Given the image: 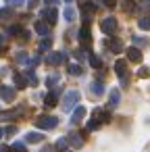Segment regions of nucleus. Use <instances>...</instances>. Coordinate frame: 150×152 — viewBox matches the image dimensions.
Here are the masks:
<instances>
[{
  "instance_id": "obj_32",
  "label": "nucleus",
  "mask_w": 150,
  "mask_h": 152,
  "mask_svg": "<svg viewBox=\"0 0 150 152\" xmlns=\"http://www.w3.org/2000/svg\"><path fill=\"white\" fill-rule=\"evenodd\" d=\"M133 44H135V46H140V48H142V46H146V44H148V42H146V40H144V38H138V36H133Z\"/></svg>"
},
{
  "instance_id": "obj_38",
  "label": "nucleus",
  "mask_w": 150,
  "mask_h": 152,
  "mask_svg": "<svg viewBox=\"0 0 150 152\" xmlns=\"http://www.w3.org/2000/svg\"><path fill=\"white\" fill-rule=\"evenodd\" d=\"M102 2H104L106 7H115V4H117V0H102Z\"/></svg>"
},
{
  "instance_id": "obj_2",
  "label": "nucleus",
  "mask_w": 150,
  "mask_h": 152,
  "mask_svg": "<svg viewBox=\"0 0 150 152\" xmlns=\"http://www.w3.org/2000/svg\"><path fill=\"white\" fill-rule=\"evenodd\" d=\"M56 123H59V119L52 117V115H42V117L36 119V127L38 129H54Z\"/></svg>"
},
{
  "instance_id": "obj_22",
  "label": "nucleus",
  "mask_w": 150,
  "mask_h": 152,
  "mask_svg": "<svg viewBox=\"0 0 150 152\" xmlns=\"http://www.w3.org/2000/svg\"><path fill=\"white\" fill-rule=\"evenodd\" d=\"M15 61H17L19 65H27V61H29V54H27V52H17Z\"/></svg>"
},
{
  "instance_id": "obj_29",
  "label": "nucleus",
  "mask_w": 150,
  "mask_h": 152,
  "mask_svg": "<svg viewBox=\"0 0 150 152\" xmlns=\"http://www.w3.org/2000/svg\"><path fill=\"white\" fill-rule=\"evenodd\" d=\"M11 148H13V152H25V144L23 142H15Z\"/></svg>"
},
{
  "instance_id": "obj_13",
  "label": "nucleus",
  "mask_w": 150,
  "mask_h": 152,
  "mask_svg": "<svg viewBox=\"0 0 150 152\" xmlns=\"http://www.w3.org/2000/svg\"><path fill=\"white\" fill-rule=\"evenodd\" d=\"M94 121H102V123H108V121H110V113L96 108V110H94Z\"/></svg>"
},
{
  "instance_id": "obj_41",
  "label": "nucleus",
  "mask_w": 150,
  "mask_h": 152,
  "mask_svg": "<svg viewBox=\"0 0 150 152\" xmlns=\"http://www.w3.org/2000/svg\"><path fill=\"white\" fill-rule=\"evenodd\" d=\"M46 2H48V4H52V7H54V4H56V2H59V0H46Z\"/></svg>"
},
{
  "instance_id": "obj_24",
  "label": "nucleus",
  "mask_w": 150,
  "mask_h": 152,
  "mask_svg": "<svg viewBox=\"0 0 150 152\" xmlns=\"http://www.w3.org/2000/svg\"><path fill=\"white\" fill-rule=\"evenodd\" d=\"M138 25H140V29L148 31V29H150V17H142V19L138 21Z\"/></svg>"
},
{
  "instance_id": "obj_44",
  "label": "nucleus",
  "mask_w": 150,
  "mask_h": 152,
  "mask_svg": "<svg viewBox=\"0 0 150 152\" xmlns=\"http://www.w3.org/2000/svg\"><path fill=\"white\" fill-rule=\"evenodd\" d=\"M65 2H73V0H65Z\"/></svg>"
},
{
  "instance_id": "obj_26",
  "label": "nucleus",
  "mask_w": 150,
  "mask_h": 152,
  "mask_svg": "<svg viewBox=\"0 0 150 152\" xmlns=\"http://www.w3.org/2000/svg\"><path fill=\"white\" fill-rule=\"evenodd\" d=\"M25 79H27V83L38 86V77H36V73H34V71H27V73H25Z\"/></svg>"
},
{
  "instance_id": "obj_10",
  "label": "nucleus",
  "mask_w": 150,
  "mask_h": 152,
  "mask_svg": "<svg viewBox=\"0 0 150 152\" xmlns=\"http://www.w3.org/2000/svg\"><path fill=\"white\" fill-rule=\"evenodd\" d=\"M127 61H131V63H142V52H140V48H127Z\"/></svg>"
},
{
  "instance_id": "obj_25",
  "label": "nucleus",
  "mask_w": 150,
  "mask_h": 152,
  "mask_svg": "<svg viewBox=\"0 0 150 152\" xmlns=\"http://www.w3.org/2000/svg\"><path fill=\"white\" fill-rule=\"evenodd\" d=\"M67 71H69V73H71L73 77L81 75V67H79V65H69V67H67Z\"/></svg>"
},
{
  "instance_id": "obj_4",
  "label": "nucleus",
  "mask_w": 150,
  "mask_h": 152,
  "mask_svg": "<svg viewBox=\"0 0 150 152\" xmlns=\"http://www.w3.org/2000/svg\"><path fill=\"white\" fill-rule=\"evenodd\" d=\"M115 71H117V75L121 77V86H127V61H117L115 63Z\"/></svg>"
},
{
  "instance_id": "obj_27",
  "label": "nucleus",
  "mask_w": 150,
  "mask_h": 152,
  "mask_svg": "<svg viewBox=\"0 0 150 152\" xmlns=\"http://www.w3.org/2000/svg\"><path fill=\"white\" fill-rule=\"evenodd\" d=\"M56 83H59V75H56V73L48 75V79H46V86H48V88H54Z\"/></svg>"
},
{
  "instance_id": "obj_31",
  "label": "nucleus",
  "mask_w": 150,
  "mask_h": 152,
  "mask_svg": "<svg viewBox=\"0 0 150 152\" xmlns=\"http://www.w3.org/2000/svg\"><path fill=\"white\" fill-rule=\"evenodd\" d=\"M69 144H67V137H61L59 142H56V150H65Z\"/></svg>"
},
{
  "instance_id": "obj_16",
  "label": "nucleus",
  "mask_w": 150,
  "mask_h": 152,
  "mask_svg": "<svg viewBox=\"0 0 150 152\" xmlns=\"http://www.w3.org/2000/svg\"><path fill=\"white\" fill-rule=\"evenodd\" d=\"M90 90H92V96H102L104 94V86L100 81H92L90 83Z\"/></svg>"
},
{
  "instance_id": "obj_33",
  "label": "nucleus",
  "mask_w": 150,
  "mask_h": 152,
  "mask_svg": "<svg viewBox=\"0 0 150 152\" xmlns=\"http://www.w3.org/2000/svg\"><path fill=\"white\" fill-rule=\"evenodd\" d=\"M27 65H31V67H38V65H40V56H38V54H36V56H31V58L27 61Z\"/></svg>"
},
{
  "instance_id": "obj_18",
  "label": "nucleus",
  "mask_w": 150,
  "mask_h": 152,
  "mask_svg": "<svg viewBox=\"0 0 150 152\" xmlns=\"http://www.w3.org/2000/svg\"><path fill=\"white\" fill-rule=\"evenodd\" d=\"M42 140H44V135H42V133H34V131H31V133H27V135H25V142H27V144H40Z\"/></svg>"
},
{
  "instance_id": "obj_6",
  "label": "nucleus",
  "mask_w": 150,
  "mask_h": 152,
  "mask_svg": "<svg viewBox=\"0 0 150 152\" xmlns=\"http://www.w3.org/2000/svg\"><path fill=\"white\" fill-rule=\"evenodd\" d=\"M15 96H17V90H13L11 86H0V98L4 102H13Z\"/></svg>"
},
{
  "instance_id": "obj_23",
  "label": "nucleus",
  "mask_w": 150,
  "mask_h": 152,
  "mask_svg": "<svg viewBox=\"0 0 150 152\" xmlns=\"http://www.w3.org/2000/svg\"><path fill=\"white\" fill-rule=\"evenodd\" d=\"M90 65H92L94 69H100V67H102V61H100V56H96V54H90Z\"/></svg>"
},
{
  "instance_id": "obj_17",
  "label": "nucleus",
  "mask_w": 150,
  "mask_h": 152,
  "mask_svg": "<svg viewBox=\"0 0 150 152\" xmlns=\"http://www.w3.org/2000/svg\"><path fill=\"white\" fill-rule=\"evenodd\" d=\"M121 96H119V90H110V98H108V108H115L119 104Z\"/></svg>"
},
{
  "instance_id": "obj_1",
  "label": "nucleus",
  "mask_w": 150,
  "mask_h": 152,
  "mask_svg": "<svg viewBox=\"0 0 150 152\" xmlns=\"http://www.w3.org/2000/svg\"><path fill=\"white\" fill-rule=\"evenodd\" d=\"M79 98H81V94H79L77 90H71V92H67V96L63 98V108H65V113H71V110L77 106Z\"/></svg>"
},
{
  "instance_id": "obj_20",
  "label": "nucleus",
  "mask_w": 150,
  "mask_h": 152,
  "mask_svg": "<svg viewBox=\"0 0 150 152\" xmlns=\"http://www.w3.org/2000/svg\"><path fill=\"white\" fill-rule=\"evenodd\" d=\"M63 15H65V21H67V23H73V21H75V11H73L71 7H67Z\"/></svg>"
},
{
  "instance_id": "obj_28",
  "label": "nucleus",
  "mask_w": 150,
  "mask_h": 152,
  "mask_svg": "<svg viewBox=\"0 0 150 152\" xmlns=\"http://www.w3.org/2000/svg\"><path fill=\"white\" fill-rule=\"evenodd\" d=\"M17 117V110H9V113H0V121H9V119H15Z\"/></svg>"
},
{
  "instance_id": "obj_40",
  "label": "nucleus",
  "mask_w": 150,
  "mask_h": 152,
  "mask_svg": "<svg viewBox=\"0 0 150 152\" xmlns=\"http://www.w3.org/2000/svg\"><path fill=\"white\" fill-rule=\"evenodd\" d=\"M0 152H11V150H9L7 146H0Z\"/></svg>"
},
{
  "instance_id": "obj_5",
  "label": "nucleus",
  "mask_w": 150,
  "mask_h": 152,
  "mask_svg": "<svg viewBox=\"0 0 150 152\" xmlns=\"http://www.w3.org/2000/svg\"><path fill=\"white\" fill-rule=\"evenodd\" d=\"M100 29H102V34H106V36L115 34V31H117V19H113V17H106V19L100 23Z\"/></svg>"
},
{
  "instance_id": "obj_8",
  "label": "nucleus",
  "mask_w": 150,
  "mask_h": 152,
  "mask_svg": "<svg viewBox=\"0 0 150 152\" xmlns=\"http://www.w3.org/2000/svg\"><path fill=\"white\" fill-rule=\"evenodd\" d=\"M13 19H15V11H13L11 7L0 11V23H2V25H11V23H13Z\"/></svg>"
},
{
  "instance_id": "obj_12",
  "label": "nucleus",
  "mask_w": 150,
  "mask_h": 152,
  "mask_svg": "<svg viewBox=\"0 0 150 152\" xmlns=\"http://www.w3.org/2000/svg\"><path fill=\"white\" fill-rule=\"evenodd\" d=\"M83 117H86V106H75L71 115V123H79Z\"/></svg>"
},
{
  "instance_id": "obj_36",
  "label": "nucleus",
  "mask_w": 150,
  "mask_h": 152,
  "mask_svg": "<svg viewBox=\"0 0 150 152\" xmlns=\"http://www.w3.org/2000/svg\"><path fill=\"white\" fill-rule=\"evenodd\" d=\"M25 2V0H7V4H11V7H21Z\"/></svg>"
},
{
  "instance_id": "obj_43",
  "label": "nucleus",
  "mask_w": 150,
  "mask_h": 152,
  "mask_svg": "<svg viewBox=\"0 0 150 152\" xmlns=\"http://www.w3.org/2000/svg\"><path fill=\"white\" fill-rule=\"evenodd\" d=\"M4 137V129H0V140H2Z\"/></svg>"
},
{
  "instance_id": "obj_9",
  "label": "nucleus",
  "mask_w": 150,
  "mask_h": 152,
  "mask_svg": "<svg viewBox=\"0 0 150 152\" xmlns=\"http://www.w3.org/2000/svg\"><path fill=\"white\" fill-rule=\"evenodd\" d=\"M46 63H48V65H54V67H56V65L65 63V54H63V52H50V54L46 56Z\"/></svg>"
},
{
  "instance_id": "obj_37",
  "label": "nucleus",
  "mask_w": 150,
  "mask_h": 152,
  "mask_svg": "<svg viewBox=\"0 0 150 152\" xmlns=\"http://www.w3.org/2000/svg\"><path fill=\"white\" fill-rule=\"evenodd\" d=\"M75 56H77L79 61H83V58H86V52H83V50H75Z\"/></svg>"
},
{
  "instance_id": "obj_30",
  "label": "nucleus",
  "mask_w": 150,
  "mask_h": 152,
  "mask_svg": "<svg viewBox=\"0 0 150 152\" xmlns=\"http://www.w3.org/2000/svg\"><path fill=\"white\" fill-rule=\"evenodd\" d=\"M138 75H140L142 79H146V77H150V69H148V67H142V69L138 71Z\"/></svg>"
},
{
  "instance_id": "obj_3",
  "label": "nucleus",
  "mask_w": 150,
  "mask_h": 152,
  "mask_svg": "<svg viewBox=\"0 0 150 152\" xmlns=\"http://www.w3.org/2000/svg\"><path fill=\"white\" fill-rule=\"evenodd\" d=\"M79 42H81L83 50H90V48H92V36H90V27H88V25H83V27L79 29Z\"/></svg>"
},
{
  "instance_id": "obj_19",
  "label": "nucleus",
  "mask_w": 150,
  "mask_h": 152,
  "mask_svg": "<svg viewBox=\"0 0 150 152\" xmlns=\"http://www.w3.org/2000/svg\"><path fill=\"white\" fill-rule=\"evenodd\" d=\"M50 46H52V40H50V38H44V40L38 44V50H40V52H46V50H50Z\"/></svg>"
},
{
  "instance_id": "obj_35",
  "label": "nucleus",
  "mask_w": 150,
  "mask_h": 152,
  "mask_svg": "<svg viewBox=\"0 0 150 152\" xmlns=\"http://www.w3.org/2000/svg\"><path fill=\"white\" fill-rule=\"evenodd\" d=\"M9 34H13V36H17V34H21V25H11V29H9Z\"/></svg>"
},
{
  "instance_id": "obj_14",
  "label": "nucleus",
  "mask_w": 150,
  "mask_h": 152,
  "mask_svg": "<svg viewBox=\"0 0 150 152\" xmlns=\"http://www.w3.org/2000/svg\"><path fill=\"white\" fill-rule=\"evenodd\" d=\"M13 81H15L17 90H23V88L27 86V79H25V75H23V73H15V75H13Z\"/></svg>"
},
{
  "instance_id": "obj_34",
  "label": "nucleus",
  "mask_w": 150,
  "mask_h": 152,
  "mask_svg": "<svg viewBox=\"0 0 150 152\" xmlns=\"http://www.w3.org/2000/svg\"><path fill=\"white\" fill-rule=\"evenodd\" d=\"M98 125H100V123H98V121H94V119H90V121H88V129H90V131L98 129Z\"/></svg>"
},
{
  "instance_id": "obj_42",
  "label": "nucleus",
  "mask_w": 150,
  "mask_h": 152,
  "mask_svg": "<svg viewBox=\"0 0 150 152\" xmlns=\"http://www.w3.org/2000/svg\"><path fill=\"white\" fill-rule=\"evenodd\" d=\"M2 44H4V36H0V48H2Z\"/></svg>"
},
{
  "instance_id": "obj_21",
  "label": "nucleus",
  "mask_w": 150,
  "mask_h": 152,
  "mask_svg": "<svg viewBox=\"0 0 150 152\" xmlns=\"http://www.w3.org/2000/svg\"><path fill=\"white\" fill-rule=\"evenodd\" d=\"M108 44V48L113 50V52H123V44L119 42V40H113V42H106Z\"/></svg>"
},
{
  "instance_id": "obj_15",
  "label": "nucleus",
  "mask_w": 150,
  "mask_h": 152,
  "mask_svg": "<svg viewBox=\"0 0 150 152\" xmlns=\"http://www.w3.org/2000/svg\"><path fill=\"white\" fill-rule=\"evenodd\" d=\"M36 31H38L40 36H44V38H46V36L50 34V27H48V23H46V21H38V23H36Z\"/></svg>"
},
{
  "instance_id": "obj_7",
  "label": "nucleus",
  "mask_w": 150,
  "mask_h": 152,
  "mask_svg": "<svg viewBox=\"0 0 150 152\" xmlns=\"http://www.w3.org/2000/svg\"><path fill=\"white\" fill-rule=\"evenodd\" d=\"M67 144H69L71 148H81V146H83L81 133H79V131H71V133L67 135Z\"/></svg>"
},
{
  "instance_id": "obj_39",
  "label": "nucleus",
  "mask_w": 150,
  "mask_h": 152,
  "mask_svg": "<svg viewBox=\"0 0 150 152\" xmlns=\"http://www.w3.org/2000/svg\"><path fill=\"white\" fill-rule=\"evenodd\" d=\"M38 2H40V0H29V9H34V7H38Z\"/></svg>"
},
{
  "instance_id": "obj_11",
  "label": "nucleus",
  "mask_w": 150,
  "mask_h": 152,
  "mask_svg": "<svg viewBox=\"0 0 150 152\" xmlns=\"http://www.w3.org/2000/svg\"><path fill=\"white\" fill-rule=\"evenodd\" d=\"M42 15H44V19H46V23H50V25H54V23H56V17H59V15H56V9H54V7H50V9H46V11H44Z\"/></svg>"
}]
</instances>
